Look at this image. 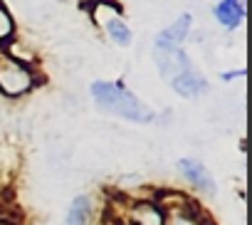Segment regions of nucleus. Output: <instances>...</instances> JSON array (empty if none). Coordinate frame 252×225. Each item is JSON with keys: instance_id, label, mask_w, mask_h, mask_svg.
<instances>
[{"instance_id": "f257e3e1", "label": "nucleus", "mask_w": 252, "mask_h": 225, "mask_svg": "<svg viewBox=\"0 0 252 225\" xmlns=\"http://www.w3.org/2000/svg\"><path fill=\"white\" fill-rule=\"evenodd\" d=\"M92 96L96 104L111 114L126 119V122H136V124H149L156 119L154 111L126 89L121 82H94L92 84Z\"/></svg>"}, {"instance_id": "f03ea898", "label": "nucleus", "mask_w": 252, "mask_h": 225, "mask_svg": "<svg viewBox=\"0 0 252 225\" xmlns=\"http://www.w3.org/2000/svg\"><path fill=\"white\" fill-rule=\"evenodd\" d=\"M32 72L28 69V64L13 60V57H3L0 60V92L5 96H23L32 89Z\"/></svg>"}, {"instance_id": "7ed1b4c3", "label": "nucleus", "mask_w": 252, "mask_h": 225, "mask_svg": "<svg viewBox=\"0 0 252 225\" xmlns=\"http://www.w3.org/2000/svg\"><path fill=\"white\" fill-rule=\"evenodd\" d=\"M156 62L161 74L171 82L183 72H190V60L181 47H156Z\"/></svg>"}, {"instance_id": "20e7f679", "label": "nucleus", "mask_w": 252, "mask_h": 225, "mask_svg": "<svg viewBox=\"0 0 252 225\" xmlns=\"http://www.w3.org/2000/svg\"><path fill=\"white\" fill-rule=\"evenodd\" d=\"M178 171L183 173V178L188 181V183H193L198 191H203V193H208V195H215V181H213V176L208 173V168L198 161V159H181L178 161Z\"/></svg>"}, {"instance_id": "39448f33", "label": "nucleus", "mask_w": 252, "mask_h": 225, "mask_svg": "<svg viewBox=\"0 0 252 225\" xmlns=\"http://www.w3.org/2000/svg\"><path fill=\"white\" fill-rule=\"evenodd\" d=\"M190 25H193V18H190L188 13H186V15H181L173 25H168V28L156 37V47H178V45L188 37Z\"/></svg>"}, {"instance_id": "423d86ee", "label": "nucleus", "mask_w": 252, "mask_h": 225, "mask_svg": "<svg viewBox=\"0 0 252 225\" xmlns=\"http://www.w3.org/2000/svg\"><path fill=\"white\" fill-rule=\"evenodd\" d=\"M166 213L161 210L158 203L151 200H139L131 205V225H163Z\"/></svg>"}, {"instance_id": "0eeeda50", "label": "nucleus", "mask_w": 252, "mask_h": 225, "mask_svg": "<svg viewBox=\"0 0 252 225\" xmlns=\"http://www.w3.org/2000/svg\"><path fill=\"white\" fill-rule=\"evenodd\" d=\"M171 87H173L176 94H181L186 99H193V96H200L203 92H208V82L203 77H198L193 69L178 74L176 79H171Z\"/></svg>"}, {"instance_id": "6e6552de", "label": "nucleus", "mask_w": 252, "mask_h": 225, "mask_svg": "<svg viewBox=\"0 0 252 225\" xmlns=\"http://www.w3.org/2000/svg\"><path fill=\"white\" fill-rule=\"evenodd\" d=\"M215 18L227 30H235L245 18V3L242 0H220V3L215 5Z\"/></svg>"}, {"instance_id": "1a4fd4ad", "label": "nucleus", "mask_w": 252, "mask_h": 225, "mask_svg": "<svg viewBox=\"0 0 252 225\" xmlns=\"http://www.w3.org/2000/svg\"><path fill=\"white\" fill-rule=\"evenodd\" d=\"M92 215V200L87 195H77L67 210V223L64 225H87Z\"/></svg>"}, {"instance_id": "9d476101", "label": "nucleus", "mask_w": 252, "mask_h": 225, "mask_svg": "<svg viewBox=\"0 0 252 225\" xmlns=\"http://www.w3.org/2000/svg\"><path fill=\"white\" fill-rule=\"evenodd\" d=\"M101 25H104L106 35H109L116 45H129V42H131V30L126 28V23H124L119 15H111V18L101 20Z\"/></svg>"}, {"instance_id": "9b49d317", "label": "nucleus", "mask_w": 252, "mask_h": 225, "mask_svg": "<svg viewBox=\"0 0 252 225\" xmlns=\"http://www.w3.org/2000/svg\"><path fill=\"white\" fill-rule=\"evenodd\" d=\"M163 225H203L193 213H186V210H176L173 215H168L163 220Z\"/></svg>"}, {"instance_id": "f8f14e48", "label": "nucleus", "mask_w": 252, "mask_h": 225, "mask_svg": "<svg viewBox=\"0 0 252 225\" xmlns=\"http://www.w3.org/2000/svg\"><path fill=\"white\" fill-rule=\"evenodd\" d=\"M13 30H15L13 18H10V13L5 10V5L0 3V42H5V40L13 35Z\"/></svg>"}, {"instance_id": "ddd939ff", "label": "nucleus", "mask_w": 252, "mask_h": 225, "mask_svg": "<svg viewBox=\"0 0 252 225\" xmlns=\"http://www.w3.org/2000/svg\"><path fill=\"white\" fill-rule=\"evenodd\" d=\"M235 77H245V69H237V72H225V74H222V79H225V82H230V79H235Z\"/></svg>"}, {"instance_id": "4468645a", "label": "nucleus", "mask_w": 252, "mask_h": 225, "mask_svg": "<svg viewBox=\"0 0 252 225\" xmlns=\"http://www.w3.org/2000/svg\"><path fill=\"white\" fill-rule=\"evenodd\" d=\"M126 225H131V223H126Z\"/></svg>"}]
</instances>
